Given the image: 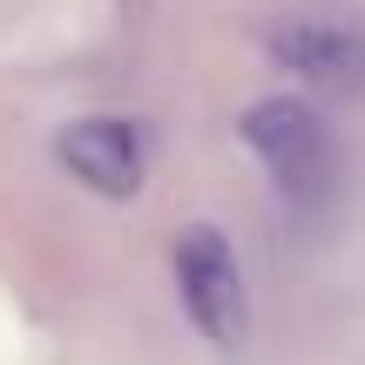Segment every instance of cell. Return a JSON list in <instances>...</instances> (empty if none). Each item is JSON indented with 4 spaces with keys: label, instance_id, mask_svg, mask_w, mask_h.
I'll use <instances>...</instances> for the list:
<instances>
[{
    "label": "cell",
    "instance_id": "cell-3",
    "mask_svg": "<svg viewBox=\"0 0 365 365\" xmlns=\"http://www.w3.org/2000/svg\"><path fill=\"white\" fill-rule=\"evenodd\" d=\"M271 61L318 88H365V7L352 0H304L271 21Z\"/></svg>",
    "mask_w": 365,
    "mask_h": 365
},
{
    "label": "cell",
    "instance_id": "cell-2",
    "mask_svg": "<svg viewBox=\"0 0 365 365\" xmlns=\"http://www.w3.org/2000/svg\"><path fill=\"white\" fill-rule=\"evenodd\" d=\"M170 277H176V298L190 312V325L217 352H237L250 331V291H244V264H237L230 237L217 223H182L170 237Z\"/></svg>",
    "mask_w": 365,
    "mask_h": 365
},
{
    "label": "cell",
    "instance_id": "cell-4",
    "mask_svg": "<svg viewBox=\"0 0 365 365\" xmlns=\"http://www.w3.org/2000/svg\"><path fill=\"white\" fill-rule=\"evenodd\" d=\"M54 163L95 196H135L149 176V149H143V129L122 115H81L54 135Z\"/></svg>",
    "mask_w": 365,
    "mask_h": 365
},
{
    "label": "cell",
    "instance_id": "cell-1",
    "mask_svg": "<svg viewBox=\"0 0 365 365\" xmlns=\"http://www.w3.org/2000/svg\"><path fill=\"white\" fill-rule=\"evenodd\" d=\"M237 135H244V149L264 163V176H271V190L284 196V203H298V210L325 203L339 156H331V129H325V115H318L312 102H298V95H264V102L244 108Z\"/></svg>",
    "mask_w": 365,
    "mask_h": 365
}]
</instances>
